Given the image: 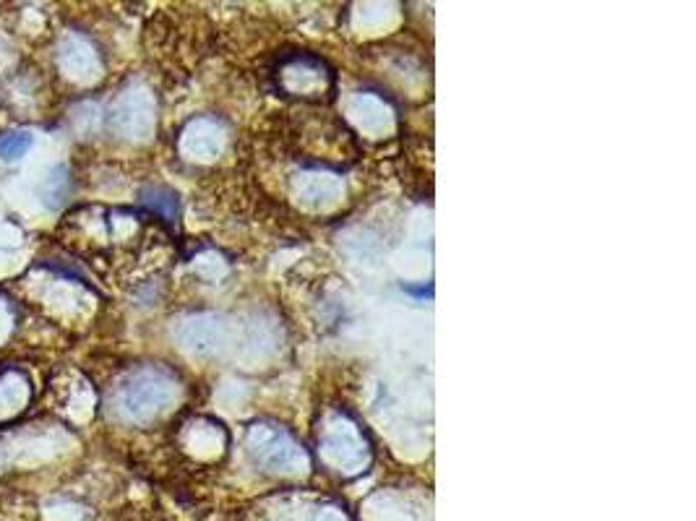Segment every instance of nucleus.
<instances>
[{
    "mask_svg": "<svg viewBox=\"0 0 696 521\" xmlns=\"http://www.w3.org/2000/svg\"><path fill=\"white\" fill-rule=\"evenodd\" d=\"M32 149V136L27 131H6L0 133V159L14 162V159L24 157Z\"/></svg>",
    "mask_w": 696,
    "mask_h": 521,
    "instance_id": "obj_3",
    "label": "nucleus"
},
{
    "mask_svg": "<svg viewBox=\"0 0 696 521\" xmlns=\"http://www.w3.org/2000/svg\"><path fill=\"white\" fill-rule=\"evenodd\" d=\"M175 396V378L162 368H136L115 386L113 407L128 423H149Z\"/></svg>",
    "mask_w": 696,
    "mask_h": 521,
    "instance_id": "obj_1",
    "label": "nucleus"
},
{
    "mask_svg": "<svg viewBox=\"0 0 696 521\" xmlns=\"http://www.w3.org/2000/svg\"><path fill=\"white\" fill-rule=\"evenodd\" d=\"M248 451L256 464H264L272 472H292L303 464V451L290 433L274 425H253L248 430Z\"/></svg>",
    "mask_w": 696,
    "mask_h": 521,
    "instance_id": "obj_2",
    "label": "nucleus"
}]
</instances>
